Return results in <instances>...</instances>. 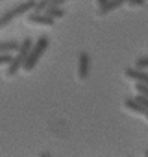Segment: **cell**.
Wrapping results in <instances>:
<instances>
[{
	"instance_id": "cell-1",
	"label": "cell",
	"mask_w": 148,
	"mask_h": 157,
	"mask_svg": "<svg viewBox=\"0 0 148 157\" xmlns=\"http://www.w3.org/2000/svg\"><path fill=\"white\" fill-rule=\"evenodd\" d=\"M46 48H48V37H39L33 44H32V48H30V54H28V57L24 59V65H22V70L24 72H32L35 67H37V63H39V59L43 57V54L46 52Z\"/></svg>"
},
{
	"instance_id": "cell-2",
	"label": "cell",
	"mask_w": 148,
	"mask_h": 157,
	"mask_svg": "<svg viewBox=\"0 0 148 157\" xmlns=\"http://www.w3.org/2000/svg\"><path fill=\"white\" fill-rule=\"evenodd\" d=\"M32 44H33V41L32 39H24L22 43H21V46H19V50L15 52V56L11 57V61H10V65H8V70H6V76L8 78H11V76H15L21 68H22V65H24V59L28 57V54H30V48H32Z\"/></svg>"
},
{
	"instance_id": "cell-3",
	"label": "cell",
	"mask_w": 148,
	"mask_h": 157,
	"mask_svg": "<svg viewBox=\"0 0 148 157\" xmlns=\"http://www.w3.org/2000/svg\"><path fill=\"white\" fill-rule=\"evenodd\" d=\"M33 8H35V0H24L22 4H19V6H15V8L8 10V11H4L2 15H0V28H6V26H8L11 21H15L17 17L33 11Z\"/></svg>"
},
{
	"instance_id": "cell-4",
	"label": "cell",
	"mask_w": 148,
	"mask_h": 157,
	"mask_svg": "<svg viewBox=\"0 0 148 157\" xmlns=\"http://www.w3.org/2000/svg\"><path fill=\"white\" fill-rule=\"evenodd\" d=\"M26 21H28V24H39V26H54V21L56 19H52L50 15H46V13H28V17H26Z\"/></svg>"
},
{
	"instance_id": "cell-5",
	"label": "cell",
	"mask_w": 148,
	"mask_h": 157,
	"mask_svg": "<svg viewBox=\"0 0 148 157\" xmlns=\"http://www.w3.org/2000/svg\"><path fill=\"white\" fill-rule=\"evenodd\" d=\"M87 74H89V56L85 52H80V56H78V78L85 80Z\"/></svg>"
},
{
	"instance_id": "cell-6",
	"label": "cell",
	"mask_w": 148,
	"mask_h": 157,
	"mask_svg": "<svg viewBox=\"0 0 148 157\" xmlns=\"http://www.w3.org/2000/svg\"><path fill=\"white\" fill-rule=\"evenodd\" d=\"M124 76L128 78V80H133V82H142V83H148V74L142 72L141 68H126L124 70Z\"/></svg>"
},
{
	"instance_id": "cell-7",
	"label": "cell",
	"mask_w": 148,
	"mask_h": 157,
	"mask_svg": "<svg viewBox=\"0 0 148 157\" xmlns=\"http://www.w3.org/2000/svg\"><path fill=\"white\" fill-rule=\"evenodd\" d=\"M124 2H126V0H107V2H106L102 8H98V15H100V17H104V15L111 13L113 10H119Z\"/></svg>"
},
{
	"instance_id": "cell-8",
	"label": "cell",
	"mask_w": 148,
	"mask_h": 157,
	"mask_svg": "<svg viewBox=\"0 0 148 157\" xmlns=\"http://www.w3.org/2000/svg\"><path fill=\"white\" fill-rule=\"evenodd\" d=\"M124 107H126L128 111H131V113H137V115H144V113H146L144 107H142L135 98H126V100H124Z\"/></svg>"
},
{
	"instance_id": "cell-9",
	"label": "cell",
	"mask_w": 148,
	"mask_h": 157,
	"mask_svg": "<svg viewBox=\"0 0 148 157\" xmlns=\"http://www.w3.org/2000/svg\"><path fill=\"white\" fill-rule=\"evenodd\" d=\"M21 43L17 41H0V54H15Z\"/></svg>"
},
{
	"instance_id": "cell-10",
	"label": "cell",
	"mask_w": 148,
	"mask_h": 157,
	"mask_svg": "<svg viewBox=\"0 0 148 157\" xmlns=\"http://www.w3.org/2000/svg\"><path fill=\"white\" fill-rule=\"evenodd\" d=\"M45 13H46V15H50L52 19H61V17L65 15V11H63V8H61V6H48V8L45 10Z\"/></svg>"
},
{
	"instance_id": "cell-11",
	"label": "cell",
	"mask_w": 148,
	"mask_h": 157,
	"mask_svg": "<svg viewBox=\"0 0 148 157\" xmlns=\"http://www.w3.org/2000/svg\"><path fill=\"white\" fill-rule=\"evenodd\" d=\"M50 4H52V0H35L33 11H35V13H45V10H46Z\"/></svg>"
},
{
	"instance_id": "cell-12",
	"label": "cell",
	"mask_w": 148,
	"mask_h": 157,
	"mask_svg": "<svg viewBox=\"0 0 148 157\" xmlns=\"http://www.w3.org/2000/svg\"><path fill=\"white\" fill-rule=\"evenodd\" d=\"M135 89H137V94H141V96H146V98H148V83H142V82H137V85H135Z\"/></svg>"
},
{
	"instance_id": "cell-13",
	"label": "cell",
	"mask_w": 148,
	"mask_h": 157,
	"mask_svg": "<svg viewBox=\"0 0 148 157\" xmlns=\"http://www.w3.org/2000/svg\"><path fill=\"white\" fill-rule=\"evenodd\" d=\"M135 67L141 68V70H146V68H148V57H139V59L135 61Z\"/></svg>"
},
{
	"instance_id": "cell-14",
	"label": "cell",
	"mask_w": 148,
	"mask_h": 157,
	"mask_svg": "<svg viewBox=\"0 0 148 157\" xmlns=\"http://www.w3.org/2000/svg\"><path fill=\"white\" fill-rule=\"evenodd\" d=\"M130 8H142L146 4V0H126Z\"/></svg>"
},
{
	"instance_id": "cell-15",
	"label": "cell",
	"mask_w": 148,
	"mask_h": 157,
	"mask_svg": "<svg viewBox=\"0 0 148 157\" xmlns=\"http://www.w3.org/2000/svg\"><path fill=\"white\" fill-rule=\"evenodd\" d=\"M135 100H137V102H139V104L144 107V111H148V98H146V96H141V94H137V98H135Z\"/></svg>"
},
{
	"instance_id": "cell-16",
	"label": "cell",
	"mask_w": 148,
	"mask_h": 157,
	"mask_svg": "<svg viewBox=\"0 0 148 157\" xmlns=\"http://www.w3.org/2000/svg\"><path fill=\"white\" fill-rule=\"evenodd\" d=\"M65 2H68V0H52V4H50V6H63Z\"/></svg>"
},
{
	"instance_id": "cell-17",
	"label": "cell",
	"mask_w": 148,
	"mask_h": 157,
	"mask_svg": "<svg viewBox=\"0 0 148 157\" xmlns=\"http://www.w3.org/2000/svg\"><path fill=\"white\" fill-rule=\"evenodd\" d=\"M106 2H107V0H96V6H98V8H102Z\"/></svg>"
},
{
	"instance_id": "cell-18",
	"label": "cell",
	"mask_w": 148,
	"mask_h": 157,
	"mask_svg": "<svg viewBox=\"0 0 148 157\" xmlns=\"http://www.w3.org/2000/svg\"><path fill=\"white\" fill-rule=\"evenodd\" d=\"M39 157H50V153H48V151H45V153H43V155H39Z\"/></svg>"
},
{
	"instance_id": "cell-19",
	"label": "cell",
	"mask_w": 148,
	"mask_h": 157,
	"mask_svg": "<svg viewBox=\"0 0 148 157\" xmlns=\"http://www.w3.org/2000/svg\"><path fill=\"white\" fill-rule=\"evenodd\" d=\"M144 157H148V148H146V150H144Z\"/></svg>"
},
{
	"instance_id": "cell-20",
	"label": "cell",
	"mask_w": 148,
	"mask_h": 157,
	"mask_svg": "<svg viewBox=\"0 0 148 157\" xmlns=\"http://www.w3.org/2000/svg\"><path fill=\"white\" fill-rule=\"evenodd\" d=\"M144 117H146V118H148V111H146V113H144Z\"/></svg>"
}]
</instances>
